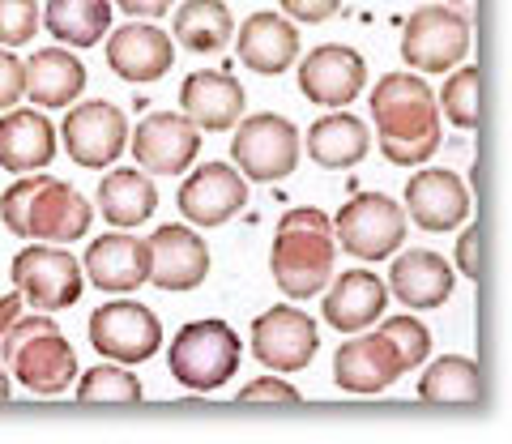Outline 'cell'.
I'll use <instances>...</instances> for the list:
<instances>
[{"label": "cell", "instance_id": "3", "mask_svg": "<svg viewBox=\"0 0 512 444\" xmlns=\"http://www.w3.org/2000/svg\"><path fill=\"white\" fill-rule=\"evenodd\" d=\"M90 201L77 193L73 184L52 180V176H22L18 184L5 188L0 197V222L22 235V240H43V244H73L90 231Z\"/></svg>", "mask_w": 512, "mask_h": 444}, {"label": "cell", "instance_id": "18", "mask_svg": "<svg viewBox=\"0 0 512 444\" xmlns=\"http://www.w3.org/2000/svg\"><path fill=\"white\" fill-rule=\"evenodd\" d=\"M406 214L414 227H423L431 235L457 231L470 218V188L457 171L444 167H423L414 171L406 184Z\"/></svg>", "mask_w": 512, "mask_h": 444}, {"label": "cell", "instance_id": "5", "mask_svg": "<svg viewBox=\"0 0 512 444\" xmlns=\"http://www.w3.org/2000/svg\"><path fill=\"white\" fill-rule=\"evenodd\" d=\"M244 363V346L239 333L227 321H188L171 338L167 368L192 393H214L239 372Z\"/></svg>", "mask_w": 512, "mask_h": 444}, {"label": "cell", "instance_id": "10", "mask_svg": "<svg viewBox=\"0 0 512 444\" xmlns=\"http://www.w3.org/2000/svg\"><path fill=\"white\" fill-rule=\"evenodd\" d=\"M90 346L111 363H146L163 346V325L146 304L133 299H111V304L90 312Z\"/></svg>", "mask_w": 512, "mask_h": 444}, {"label": "cell", "instance_id": "2", "mask_svg": "<svg viewBox=\"0 0 512 444\" xmlns=\"http://www.w3.org/2000/svg\"><path fill=\"white\" fill-rule=\"evenodd\" d=\"M333 265H338V231L333 218L320 214L316 205H299L286 210L274 248H269V269L286 299H312L333 282Z\"/></svg>", "mask_w": 512, "mask_h": 444}, {"label": "cell", "instance_id": "35", "mask_svg": "<svg viewBox=\"0 0 512 444\" xmlns=\"http://www.w3.org/2000/svg\"><path fill=\"white\" fill-rule=\"evenodd\" d=\"M43 26V9L35 0H0V47H26Z\"/></svg>", "mask_w": 512, "mask_h": 444}, {"label": "cell", "instance_id": "21", "mask_svg": "<svg viewBox=\"0 0 512 444\" xmlns=\"http://www.w3.org/2000/svg\"><path fill=\"white\" fill-rule=\"evenodd\" d=\"M86 278L99 291H137L141 282H150V240H137L128 231H111L103 240H94L86 248Z\"/></svg>", "mask_w": 512, "mask_h": 444}, {"label": "cell", "instance_id": "25", "mask_svg": "<svg viewBox=\"0 0 512 444\" xmlns=\"http://www.w3.org/2000/svg\"><path fill=\"white\" fill-rule=\"evenodd\" d=\"M239 60L252 73L278 77L299 60V30L291 18H278V13H252V18L239 26Z\"/></svg>", "mask_w": 512, "mask_h": 444}, {"label": "cell", "instance_id": "14", "mask_svg": "<svg viewBox=\"0 0 512 444\" xmlns=\"http://www.w3.org/2000/svg\"><path fill=\"white\" fill-rule=\"evenodd\" d=\"M367 86V65L355 47L320 43L299 65V94L316 107H346L355 103Z\"/></svg>", "mask_w": 512, "mask_h": 444}, {"label": "cell", "instance_id": "42", "mask_svg": "<svg viewBox=\"0 0 512 444\" xmlns=\"http://www.w3.org/2000/svg\"><path fill=\"white\" fill-rule=\"evenodd\" d=\"M444 5H453L457 13H466V18H474V0H444Z\"/></svg>", "mask_w": 512, "mask_h": 444}, {"label": "cell", "instance_id": "24", "mask_svg": "<svg viewBox=\"0 0 512 444\" xmlns=\"http://www.w3.org/2000/svg\"><path fill=\"white\" fill-rule=\"evenodd\" d=\"M389 291L414 312L444 308L448 295H453V269H448V261L440 257V252L410 248V252H402V257H393Z\"/></svg>", "mask_w": 512, "mask_h": 444}, {"label": "cell", "instance_id": "43", "mask_svg": "<svg viewBox=\"0 0 512 444\" xmlns=\"http://www.w3.org/2000/svg\"><path fill=\"white\" fill-rule=\"evenodd\" d=\"M9 398V376H5V368H0V402Z\"/></svg>", "mask_w": 512, "mask_h": 444}, {"label": "cell", "instance_id": "31", "mask_svg": "<svg viewBox=\"0 0 512 444\" xmlns=\"http://www.w3.org/2000/svg\"><path fill=\"white\" fill-rule=\"evenodd\" d=\"M419 398L423 402H444V406H470L483 398V376L478 363L466 355H444L436 359L419 380Z\"/></svg>", "mask_w": 512, "mask_h": 444}, {"label": "cell", "instance_id": "9", "mask_svg": "<svg viewBox=\"0 0 512 444\" xmlns=\"http://www.w3.org/2000/svg\"><path fill=\"white\" fill-rule=\"evenodd\" d=\"M9 278L35 312H60V308H73L77 299H82L86 265L77 257H69L60 244H30L13 257Z\"/></svg>", "mask_w": 512, "mask_h": 444}, {"label": "cell", "instance_id": "6", "mask_svg": "<svg viewBox=\"0 0 512 444\" xmlns=\"http://www.w3.org/2000/svg\"><path fill=\"white\" fill-rule=\"evenodd\" d=\"M406 205H397L384 193H355L338 214H333V231L346 257L359 261H384L406 244Z\"/></svg>", "mask_w": 512, "mask_h": 444}, {"label": "cell", "instance_id": "7", "mask_svg": "<svg viewBox=\"0 0 512 444\" xmlns=\"http://www.w3.org/2000/svg\"><path fill=\"white\" fill-rule=\"evenodd\" d=\"M299 129L286 116L261 111V116L239 120V129L231 137V163L244 171L252 184H274L295 176L299 167Z\"/></svg>", "mask_w": 512, "mask_h": 444}, {"label": "cell", "instance_id": "11", "mask_svg": "<svg viewBox=\"0 0 512 444\" xmlns=\"http://www.w3.org/2000/svg\"><path fill=\"white\" fill-rule=\"evenodd\" d=\"M60 137H64L69 158L77 167H86V171L111 167L124 154L128 141H133L124 111L116 103H103V99L69 107V116H64V124H60Z\"/></svg>", "mask_w": 512, "mask_h": 444}, {"label": "cell", "instance_id": "36", "mask_svg": "<svg viewBox=\"0 0 512 444\" xmlns=\"http://www.w3.org/2000/svg\"><path fill=\"white\" fill-rule=\"evenodd\" d=\"M26 94V65L13 52H0V111H13Z\"/></svg>", "mask_w": 512, "mask_h": 444}, {"label": "cell", "instance_id": "22", "mask_svg": "<svg viewBox=\"0 0 512 444\" xmlns=\"http://www.w3.org/2000/svg\"><path fill=\"white\" fill-rule=\"evenodd\" d=\"M384 304H389V287L372 269H346L342 278H333L325 287L320 312H325V325H333L338 333H363L384 316Z\"/></svg>", "mask_w": 512, "mask_h": 444}, {"label": "cell", "instance_id": "23", "mask_svg": "<svg viewBox=\"0 0 512 444\" xmlns=\"http://www.w3.org/2000/svg\"><path fill=\"white\" fill-rule=\"evenodd\" d=\"M56 158V129L35 107H13L0 120V167L13 176L43 171Z\"/></svg>", "mask_w": 512, "mask_h": 444}, {"label": "cell", "instance_id": "32", "mask_svg": "<svg viewBox=\"0 0 512 444\" xmlns=\"http://www.w3.org/2000/svg\"><path fill=\"white\" fill-rule=\"evenodd\" d=\"M440 116L457 129H478V116H483V73L478 65L457 69L440 90Z\"/></svg>", "mask_w": 512, "mask_h": 444}, {"label": "cell", "instance_id": "17", "mask_svg": "<svg viewBox=\"0 0 512 444\" xmlns=\"http://www.w3.org/2000/svg\"><path fill=\"white\" fill-rule=\"evenodd\" d=\"M175 65V35H167L154 22H128L120 30H111L107 39V69L120 82L150 86L158 77H167Z\"/></svg>", "mask_w": 512, "mask_h": 444}, {"label": "cell", "instance_id": "28", "mask_svg": "<svg viewBox=\"0 0 512 444\" xmlns=\"http://www.w3.org/2000/svg\"><path fill=\"white\" fill-rule=\"evenodd\" d=\"M99 210L111 227L120 231H133L141 222H150L158 210V188L150 184L146 171L137 167H120V171H107L103 184H99Z\"/></svg>", "mask_w": 512, "mask_h": 444}, {"label": "cell", "instance_id": "15", "mask_svg": "<svg viewBox=\"0 0 512 444\" xmlns=\"http://www.w3.org/2000/svg\"><path fill=\"white\" fill-rule=\"evenodd\" d=\"M175 201L192 227H222L248 205V176L235 163H205L184 180Z\"/></svg>", "mask_w": 512, "mask_h": 444}, {"label": "cell", "instance_id": "1", "mask_svg": "<svg viewBox=\"0 0 512 444\" xmlns=\"http://www.w3.org/2000/svg\"><path fill=\"white\" fill-rule=\"evenodd\" d=\"M372 120L393 167H423L444 141L440 99L419 73H384L372 90Z\"/></svg>", "mask_w": 512, "mask_h": 444}, {"label": "cell", "instance_id": "34", "mask_svg": "<svg viewBox=\"0 0 512 444\" xmlns=\"http://www.w3.org/2000/svg\"><path fill=\"white\" fill-rule=\"evenodd\" d=\"M380 333L397 346V355H402L406 372L419 368V363L431 355V333H427L423 321H414V316H389V321L380 325Z\"/></svg>", "mask_w": 512, "mask_h": 444}, {"label": "cell", "instance_id": "33", "mask_svg": "<svg viewBox=\"0 0 512 444\" xmlns=\"http://www.w3.org/2000/svg\"><path fill=\"white\" fill-rule=\"evenodd\" d=\"M141 380L124 368V363H99L82 376L77 398L82 402H141Z\"/></svg>", "mask_w": 512, "mask_h": 444}, {"label": "cell", "instance_id": "20", "mask_svg": "<svg viewBox=\"0 0 512 444\" xmlns=\"http://www.w3.org/2000/svg\"><path fill=\"white\" fill-rule=\"evenodd\" d=\"M244 103H248L244 86H239L231 73H222V69L188 73L184 86H180L184 116L197 124V129H205V133H227V129H235V124L244 120Z\"/></svg>", "mask_w": 512, "mask_h": 444}, {"label": "cell", "instance_id": "41", "mask_svg": "<svg viewBox=\"0 0 512 444\" xmlns=\"http://www.w3.org/2000/svg\"><path fill=\"white\" fill-rule=\"evenodd\" d=\"M22 304H26V295L22 291H5L0 295V338L13 329V321L22 316Z\"/></svg>", "mask_w": 512, "mask_h": 444}, {"label": "cell", "instance_id": "4", "mask_svg": "<svg viewBox=\"0 0 512 444\" xmlns=\"http://www.w3.org/2000/svg\"><path fill=\"white\" fill-rule=\"evenodd\" d=\"M0 355H5L13 376L22 380V389L39 393V398L69 393L73 376H77V351L47 312L18 316L13 329L0 338Z\"/></svg>", "mask_w": 512, "mask_h": 444}, {"label": "cell", "instance_id": "16", "mask_svg": "<svg viewBox=\"0 0 512 444\" xmlns=\"http://www.w3.org/2000/svg\"><path fill=\"white\" fill-rule=\"evenodd\" d=\"M402 376H406V363L380 329L376 333H355V338L342 342L338 355H333V380H338L342 393L372 398V393H384L393 380H402Z\"/></svg>", "mask_w": 512, "mask_h": 444}, {"label": "cell", "instance_id": "13", "mask_svg": "<svg viewBox=\"0 0 512 444\" xmlns=\"http://www.w3.org/2000/svg\"><path fill=\"white\" fill-rule=\"evenodd\" d=\"M128 150H133L137 167L150 171V176H180V171L197 163L201 129L188 116H175V111H150V116L137 124Z\"/></svg>", "mask_w": 512, "mask_h": 444}, {"label": "cell", "instance_id": "8", "mask_svg": "<svg viewBox=\"0 0 512 444\" xmlns=\"http://www.w3.org/2000/svg\"><path fill=\"white\" fill-rule=\"evenodd\" d=\"M402 56L419 73H453L470 56V18L453 5H423L406 18Z\"/></svg>", "mask_w": 512, "mask_h": 444}, {"label": "cell", "instance_id": "30", "mask_svg": "<svg viewBox=\"0 0 512 444\" xmlns=\"http://www.w3.org/2000/svg\"><path fill=\"white\" fill-rule=\"evenodd\" d=\"M43 26L69 47H94L111 30V0H47Z\"/></svg>", "mask_w": 512, "mask_h": 444}, {"label": "cell", "instance_id": "27", "mask_svg": "<svg viewBox=\"0 0 512 444\" xmlns=\"http://www.w3.org/2000/svg\"><path fill=\"white\" fill-rule=\"evenodd\" d=\"M86 90V65L64 47H43L26 60V94L35 107H69Z\"/></svg>", "mask_w": 512, "mask_h": 444}, {"label": "cell", "instance_id": "38", "mask_svg": "<svg viewBox=\"0 0 512 444\" xmlns=\"http://www.w3.org/2000/svg\"><path fill=\"white\" fill-rule=\"evenodd\" d=\"M278 5H282L286 18L316 26V22H329L333 13L342 9V0H278Z\"/></svg>", "mask_w": 512, "mask_h": 444}, {"label": "cell", "instance_id": "39", "mask_svg": "<svg viewBox=\"0 0 512 444\" xmlns=\"http://www.w3.org/2000/svg\"><path fill=\"white\" fill-rule=\"evenodd\" d=\"M478 248H483V235H478V227H466L461 231V240H457V269L470 282H478V274H483V257H478Z\"/></svg>", "mask_w": 512, "mask_h": 444}, {"label": "cell", "instance_id": "29", "mask_svg": "<svg viewBox=\"0 0 512 444\" xmlns=\"http://www.w3.org/2000/svg\"><path fill=\"white\" fill-rule=\"evenodd\" d=\"M171 35L184 52H222L235 39V18L222 0H184L171 22Z\"/></svg>", "mask_w": 512, "mask_h": 444}, {"label": "cell", "instance_id": "40", "mask_svg": "<svg viewBox=\"0 0 512 444\" xmlns=\"http://www.w3.org/2000/svg\"><path fill=\"white\" fill-rule=\"evenodd\" d=\"M111 5L128 13V18H163L171 9V0H111Z\"/></svg>", "mask_w": 512, "mask_h": 444}, {"label": "cell", "instance_id": "26", "mask_svg": "<svg viewBox=\"0 0 512 444\" xmlns=\"http://www.w3.org/2000/svg\"><path fill=\"white\" fill-rule=\"evenodd\" d=\"M367 150H372V133L350 111H329V116H320L308 129V158L316 167H329V171L359 167Z\"/></svg>", "mask_w": 512, "mask_h": 444}, {"label": "cell", "instance_id": "37", "mask_svg": "<svg viewBox=\"0 0 512 444\" xmlns=\"http://www.w3.org/2000/svg\"><path fill=\"white\" fill-rule=\"evenodd\" d=\"M239 402H286V406H299V389H291L286 380L278 376H261V380H248Z\"/></svg>", "mask_w": 512, "mask_h": 444}, {"label": "cell", "instance_id": "19", "mask_svg": "<svg viewBox=\"0 0 512 444\" xmlns=\"http://www.w3.org/2000/svg\"><path fill=\"white\" fill-rule=\"evenodd\" d=\"M210 278V248L192 227H158L150 235V282L158 291H197Z\"/></svg>", "mask_w": 512, "mask_h": 444}, {"label": "cell", "instance_id": "12", "mask_svg": "<svg viewBox=\"0 0 512 444\" xmlns=\"http://www.w3.org/2000/svg\"><path fill=\"white\" fill-rule=\"evenodd\" d=\"M320 346V329L295 304H278L252 321V359L269 372H303Z\"/></svg>", "mask_w": 512, "mask_h": 444}]
</instances>
